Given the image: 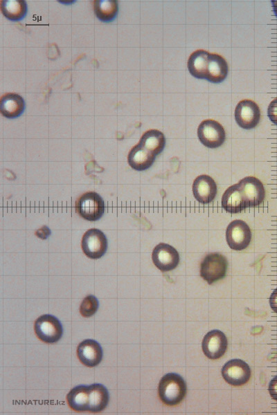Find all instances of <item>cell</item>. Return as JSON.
Instances as JSON below:
<instances>
[{
  "label": "cell",
  "instance_id": "6da1fadb",
  "mask_svg": "<svg viewBox=\"0 0 277 415\" xmlns=\"http://www.w3.org/2000/svg\"><path fill=\"white\" fill-rule=\"evenodd\" d=\"M158 394L161 400L166 405L179 404L186 394V385L179 374L168 373L159 381Z\"/></svg>",
  "mask_w": 277,
  "mask_h": 415
},
{
  "label": "cell",
  "instance_id": "7a4b0ae2",
  "mask_svg": "<svg viewBox=\"0 0 277 415\" xmlns=\"http://www.w3.org/2000/svg\"><path fill=\"white\" fill-rule=\"evenodd\" d=\"M228 268L226 258L217 252H211L204 257L200 264V276L208 284L224 278Z\"/></svg>",
  "mask_w": 277,
  "mask_h": 415
},
{
  "label": "cell",
  "instance_id": "3957f363",
  "mask_svg": "<svg viewBox=\"0 0 277 415\" xmlns=\"http://www.w3.org/2000/svg\"><path fill=\"white\" fill-rule=\"evenodd\" d=\"M36 336L42 342L55 343L62 336L63 329L60 320L53 315L44 314L36 319L34 323Z\"/></svg>",
  "mask_w": 277,
  "mask_h": 415
},
{
  "label": "cell",
  "instance_id": "277c9868",
  "mask_svg": "<svg viewBox=\"0 0 277 415\" xmlns=\"http://www.w3.org/2000/svg\"><path fill=\"white\" fill-rule=\"evenodd\" d=\"M76 211L84 219L98 220L103 214L105 203L102 198L95 192L83 194L76 201Z\"/></svg>",
  "mask_w": 277,
  "mask_h": 415
},
{
  "label": "cell",
  "instance_id": "5b68a950",
  "mask_svg": "<svg viewBox=\"0 0 277 415\" xmlns=\"http://www.w3.org/2000/svg\"><path fill=\"white\" fill-rule=\"evenodd\" d=\"M226 240L230 248L242 250L251 241V231L248 224L240 219L231 221L226 230Z\"/></svg>",
  "mask_w": 277,
  "mask_h": 415
},
{
  "label": "cell",
  "instance_id": "8992f818",
  "mask_svg": "<svg viewBox=\"0 0 277 415\" xmlns=\"http://www.w3.org/2000/svg\"><path fill=\"white\" fill-rule=\"evenodd\" d=\"M197 136L204 146L214 149L224 143L226 133L222 125L218 122L207 119L199 124L197 128Z\"/></svg>",
  "mask_w": 277,
  "mask_h": 415
},
{
  "label": "cell",
  "instance_id": "52a82bcc",
  "mask_svg": "<svg viewBox=\"0 0 277 415\" xmlns=\"http://www.w3.org/2000/svg\"><path fill=\"white\" fill-rule=\"evenodd\" d=\"M81 246L86 256L91 259H99L107 251V239L101 230L91 228L83 234Z\"/></svg>",
  "mask_w": 277,
  "mask_h": 415
},
{
  "label": "cell",
  "instance_id": "ba28073f",
  "mask_svg": "<svg viewBox=\"0 0 277 415\" xmlns=\"http://www.w3.org/2000/svg\"><path fill=\"white\" fill-rule=\"evenodd\" d=\"M251 369L244 361L232 359L222 369V376L229 385L240 386L247 383L251 377Z\"/></svg>",
  "mask_w": 277,
  "mask_h": 415
},
{
  "label": "cell",
  "instance_id": "9c48e42d",
  "mask_svg": "<svg viewBox=\"0 0 277 415\" xmlns=\"http://www.w3.org/2000/svg\"><path fill=\"white\" fill-rule=\"evenodd\" d=\"M235 119L238 124L244 129L256 127L260 119L258 105L251 100H241L235 107Z\"/></svg>",
  "mask_w": 277,
  "mask_h": 415
},
{
  "label": "cell",
  "instance_id": "30bf717a",
  "mask_svg": "<svg viewBox=\"0 0 277 415\" xmlns=\"http://www.w3.org/2000/svg\"><path fill=\"white\" fill-rule=\"evenodd\" d=\"M152 259L155 266L163 272L175 269L179 263V255L172 246L160 243L153 249Z\"/></svg>",
  "mask_w": 277,
  "mask_h": 415
},
{
  "label": "cell",
  "instance_id": "8fae6325",
  "mask_svg": "<svg viewBox=\"0 0 277 415\" xmlns=\"http://www.w3.org/2000/svg\"><path fill=\"white\" fill-rule=\"evenodd\" d=\"M242 191L247 208H253L262 203L265 198L263 183L255 176H246L238 182Z\"/></svg>",
  "mask_w": 277,
  "mask_h": 415
},
{
  "label": "cell",
  "instance_id": "7c38bea8",
  "mask_svg": "<svg viewBox=\"0 0 277 415\" xmlns=\"http://www.w3.org/2000/svg\"><path fill=\"white\" fill-rule=\"evenodd\" d=\"M227 338L220 330H212L205 335L202 347L204 355L209 359L216 360L222 357L226 351Z\"/></svg>",
  "mask_w": 277,
  "mask_h": 415
},
{
  "label": "cell",
  "instance_id": "4fadbf2b",
  "mask_svg": "<svg viewBox=\"0 0 277 415\" xmlns=\"http://www.w3.org/2000/svg\"><path fill=\"white\" fill-rule=\"evenodd\" d=\"M193 193L195 199L203 204L210 203L216 196L217 187L212 177L202 174L193 183Z\"/></svg>",
  "mask_w": 277,
  "mask_h": 415
},
{
  "label": "cell",
  "instance_id": "5bb4252c",
  "mask_svg": "<svg viewBox=\"0 0 277 415\" xmlns=\"http://www.w3.org/2000/svg\"><path fill=\"white\" fill-rule=\"evenodd\" d=\"M102 349L100 344L92 339L82 341L77 348L79 360L88 367L98 365L102 358Z\"/></svg>",
  "mask_w": 277,
  "mask_h": 415
},
{
  "label": "cell",
  "instance_id": "9a60e30c",
  "mask_svg": "<svg viewBox=\"0 0 277 415\" xmlns=\"http://www.w3.org/2000/svg\"><path fill=\"white\" fill-rule=\"evenodd\" d=\"M222 207L232 214L239 213L247 208L244 194L239 184L228 187L222 196Z\"/></svg>",
  "mask_w": 277,
  "mask_h": 415
},
{
  "label": "cell",
  "instance_id": "2e32d148",
  "mask_svg": "<svg viewBox=\"0 0 277 415\" xmlns=\"http://www.w3.org/2000/svg\"><path fill=\"white\" fill-rule=\"evenodd\" d=\"M156 155L147 150L138 143L129 151L127 160L132 168L137 171H144L152 166Z\"/></svg>",
  "mask_w": 277,
  "mask_h": 415
},
{
  "label": "cell",
  "instance_id": "e0dca14e",
  "mask_svg": "<svg viewBox=\"0 0 277 415\" xmlns=\"http://www.w3.org/2000/svg\"><path fill=\"white\" fill-rule=\"evenodd\" d=\"M109 394L107 389L102 384L94 383L89 385L88 412L98 413L107 406Z\"/></svg>",
  "mask_w": 277,
  "mask_h": 415
},
{
  "label": "cell",
  "instance_id": "ac0fdd59",
  "mask_svg": "<svg viewBox=\"0 0 277 415\" xmlns=\"http://www.w3.org/2000/svg\"><path fill=\"white\" fill-rule=\"evenodd\" d=\"M25 109L22 97L15 93L3 95L0 101L1 114L7 118H15L21 115Z\"/></svg>",
  "mask_w": 277,
  "mask_h": 415
},
{
  "label": "cell",
  "instance_id": "d6986e66",
  "mask_svg": "<svg viewBox=\"0 0 277 415\" xmlns=\"http://www.w3.org/2000/svg\"><path fill=\"white\" fill-rule=\"evenodd\" d=\"M229 67L221 55L210 53L206 79L213 83L222 82L227 76Z\"/></svg>",
  "mask_w": 277,
  "mask_h": 415
},
{
  "label": "cell",
  "instance_id": "ffe728a7",
  "mask_svg": "<svg viewBox=\"0 0 277 415\" xmlns=\"http://www.w3.org/2000/svg\"><path fill=\"white\" fill-rule=\"evenodd\" d=\"M210 53L199 49L189 56L187 66L190 73L198 79H206Z\"/></svg>",
  "mask_w": 277,
  "mask_h": 415
},
{
  "label": "cell",
  "instance_id": "44dd1931",
  "mask_svg": "<svg viewBox=\"0 0 277 415\" xmlns=\"http://www.w3.org/2000/svg\"><path fill=\"white\" fill-rule=\"evenodd\" d=\"M69 407L77 412H88L89 385H78L73 387L66 396Z\"/></svg>",
  "mask_w": 277,
  "mask_h": 415
},
{
  "label": "cell",
  "instance_id": "7402d4cb",
  "mask_svg": "<svg viewBox=\"0 0 277 415\" xmlns=\"http://www.w3.org/2000/svg\"><path fill=\"white\" fill-rule=\"evenodd\" d=\"M138 144L157 156L163 150L166 138L161 131L150 129L143 134Z\"/></svg>",
  "mask_w": 277,
  "mask_h": 415
},
{
  "label": "cell",
  "instance_id": "603a6c76",
  "mask_svg": "<svg viewBox=\"0 0 277 415\" xmlns=\"http://www.w3.org/2000/svg\"><path fill=\"white\" fill-rule=\"evenodd\" d=\"M1 10L8 19L19 21L25 17L27 5L25 1L3 0L1 1Z\"/></svg>",
  "mask_w": 277,
  "mask_h": 415
},
{
  "label": "cell",
  "instance_id": "cb8c5ba5",
  "mask_svg": "<svg viewBox=\"0 0 277 415\" xmlns=\"http://www.w3.org/2000/svg\"><path fill=\"white\" fill-rule=\"evenodd\" d=\"M96 17L104 22L114 19L118 13V1L116 0H96L93 2Z\"/></svg>",
  "mask_w": 277,
  "mask_h": 415
},
{
  "label": "cell",
  "instance_id": "d4e9b609",
  "mask_svg": "<svg viewBox=\"0 0 277 415\" xmlns=\"http://www.w3.org/2000/svg\"><path fill=\"white\" fill-rule=\"evenodd\" d=\"M99 303L98 299L92 295H89L86 296L80 306V313L84 317H89L93 315L98 308Z\"/></svg>",
  "mask_w": 277,
  "mask_h": 415
},
{
  "label": "cell",
  "instance_id": "484cf974",
  "mask_svg": "<svg viewBox=\"0 0 277 415\" xmlns=\"http://www.w3.org/2000/svg\"><path fill=\"white\" fill-rule=\"evenodd\" d=\"M267 115L270 120L277 125V98L274 99L269 104Z\"/></svg>",
  "mask_w": 277,
  "mask_h": 415
},
{
  "label": "cell",
  "instance_id": "4316f807",
  "mask_svg": "<svg viewBox=\"0 0 277 415\" xmlns=\"http://www.w3.org/2000/svg\"><path fill=\"white\" fill-rule=\"evenodd\" d=\"M268 390L271 398L277 400V376L270 381Z\"/></svg>",
  "mask_w": 277,
  "mask_h": 415
},
{
  "label": "cell",
  "instance_id": "83f0119b",
  "mask_svg": "<svg viewBox=\"0 0 277 415\" xmlns=\"http://www.w3.org/2000/svg\"><path fill=\"white\" fill-rule=\"evenodd\" d=\"M269 304L271 309L277 313V288L274 290L269 297Z\"/></svg>",
  "mask_w": 277,
  "mask_h": 415
},
{
  "label": "cell",
  "instance_id": "f1b7e54d",
  "mask_svg": "<svg viewBox=\"0 0 277 415\" xmlns=\"http://www.w3.org/2000/svg\"><path fill=\"white\" fill-rule=\"evenodd\" d=\"M271 3H272V7H273L274 12L276 16L277 17V0H272Z\"/></svg>",
  "mask_w": 277,
  "mask_h": 415
}]
</instances>
